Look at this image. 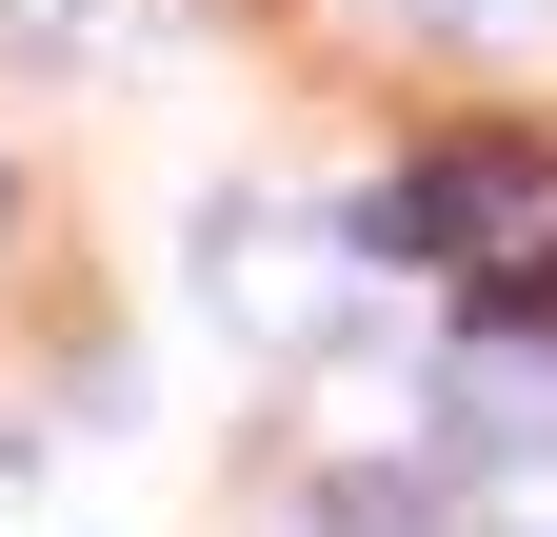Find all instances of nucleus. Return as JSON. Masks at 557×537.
Returning a JSON list of instances; mask_svg holds the SVG:
<instances>
[{"label": "nucleus", "instance_id": "obj_1", "mask_svg": "<svg viewBox=\"0 0 557 537\" xmlns=\"http://www.w3.org/2000/svg\"><path fill=\"white\" fill-rule=\"evenodd\" d=\"M379 259H438L478 299H557V140H438L379 199Z\"/></svg>", "mask_w": 557, "mask_h": 537}, {"label": "nucleus", "instance_id": "obj_2", "mask_svg": "<svg viewBox=\"0 0 557 537\" xmlns=\"http://www.w3.org/2000/svg\"><path fill=\"white\" fill-rule=\"evenodd\" d=\"M438 398H458V438H478V458H557V319H537V299H498V319L458 339V378H438Z\"/></svg>", "mask_w": 557, "mask_h": 537}]
</instances>
